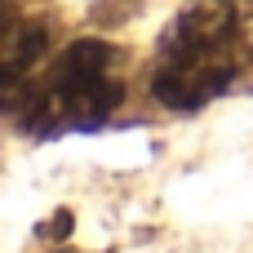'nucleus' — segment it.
Masks as SVG:
<instances>
[{"instance_id": "nucleus-1", "label": "nucleus", "mask_w": 253, "mask_h": 253, "mask_svg": "<svg viewBox=\"0 0 253 253\" xmlns=\"http://www.w3.org/2000/svg\"><path fill=\"white\" fill-rule=\"evenodd\" d=\"M249 36L245 13L236 0H191L173 13L156 44L151 62V93L156 102L173 111H196L227 93V84L240 76Z\"/></svg>"}, {"instance_id": "nucleus-2", "label": "nucleus", "mask_w": 253, "mask_h": 253, "mask_svg": "<svg viewBox=\"0 0 253 253\" xmlns=\"http://www.w3.org/2000/svg\"><path fill=\"white\" fill-rule=\"evenodd\" d=\"M125 98L120 80V53L107 40H71L53 67L36 80L27 98V133H89L111 120V111Z\"/></svg>"}]
</instances>
